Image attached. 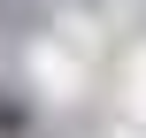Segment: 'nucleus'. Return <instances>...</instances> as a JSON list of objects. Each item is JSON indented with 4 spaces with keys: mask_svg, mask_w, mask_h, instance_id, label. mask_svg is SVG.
<instances>
[{
    "mask_svg": "<svg viewBox=\"0 0 146 138\" xmlns=\"http://www.w3.org/2000/svg\"><path fill=\"white\" fill-rule=\"evenodd\" d=\"M23 123H31V115H23V100H15V92H0V138H15Z\"/></svg>",
    "mask_w": 146,
    "mask_h": 138,
    "instance_id": "obj_1",
    "label": "nucleus"
}]
</instances>
